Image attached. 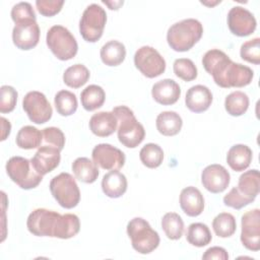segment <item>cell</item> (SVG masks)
<instances>
[{"instance_id": "cell-1", "label": "cell", "mask_w": 260, "mask_h": 260, "mask_svg": "<svg viewBox=\"0 0 260 260\" xmlns=\"http://www.w3.org/2000/svg\"><path fill=\"white\" fill-rule=\"evenodd\" d=\"M202 65L205 71L212 75L214 82L223 88L246 86L252 82L254 76L250 67L233 62L218 49L207 51L202 57Z\"/></svg>"}, {"instance_id": "cell-2", "label": "cell", "mask_w": 260, "mask_h": 260, "mask_svg": "<svg viewBox=\"0 0 260 260\" xmlns=\"http://www.w3.org/2000/svg\"><path fill=\"white\" fill-rule=\"evenodd\" d=\"M29 233L37 237L70 239L80 230V221L76 214H60L54 210L37 208L31 211L26 220Z\"/></svg>"}, {"instance_id": "cell-3", "label": "cell", "mask_w": 260, "mask_h": 260, "mask_svg": "<svg viewBox=\"0 0 260 260\" xmlns=\"http://www.w3.org/2000/svg\"><path fill=\"white\" fill-rule=\"evenodd\" d=\"M260 190V176L259 171L254 169L244 172L238 182V186L231 189V191L223 197L224 205L241 209L244 206L252 203Z\"/></svg>"}, {"instance_id": "cell-4", "label": "cell", "mask_w": 260, "mask_h": 260, "mask_svg": "<svg viewBox=\"0 0 260 260\" xmlns=\"http://www.w3.org/2000/svg\"><path fill=\"white\" fill-rule=\"evenodd\" d=\"M203 26L195 18H187L172 24L167 32V41L176 52L189 51L202 37Z\"/></svg>"}, {"instance_id": "cell-5", "label": "cell", "mask_w": 260, "mask_h": 260, "mask_svg": "<svg viewBox=\"0 0 260 260\" xmlns=\"http://www.w3.org/2000/svg\"><path fill=\"white\" fill-rule=\"evenodd\" d=\"M118 120V139L128 148H135L145 137V130L132 110L126 106L115 107L112 111Z\"/></svg>"}, {"instance_id": "cell-6", "label": "cell", "mask_w": 260, "mask_h": 260, "mask_svg": "<svg viewBox=\"0 0 260 260\" xmlns=\"http://www.w3.org/2000/svg\"><path fill=\"white\" fill-rule=\"evenodd\" d=\"M127 235L133 249L140 254H149L159 245L157 232L142 217H134L128 222Z\"/></svg>"}, {"instance_id": "cell-7", "label": "cell", "mask_w": 260, "mask_h": 260, "mask_svg": "<svg viewBox=\"0 0 260 260\" xmlns=\"http://www.w3.org/2000/svg\"><path fill=\"white\" fill-rule=\"evenodd\" d=\"M47 46L51 52L62 61L75 57L78 45L73 35L62 25H53L49 28L46 37Z\"/></svg>"}, {"instance_id": "cell-8", "label": "cell", "mask_w": 260, "mask_h": 260, "mask_svg": "<svg viewBox=\"0 0 260 260\" xmlns=\"http://www.w3.org/2000/svg\"><path fill=\"white\" fill-rule=\"evenodd\" d=\"M49 187L51 194L60 206L71 209L79 203L80 191L75 179L69 173H61L55 176Z\"/></svg>"}, {"instance_id": "cell-9", "label": "cell", "mask_w": 260, "mask_h": 260, "mask_svg": "<svg viewBox=\"0 0 260 260\" xmlns=\"http://www.w3.org/2000/svg\"><path fill=\"white\" fill-rule=\"evenodd\" d=\"M5 168L9 178L24 190L36 188L43 180V176L36 172L31 161L22 156L10 157Z\"/></svg>"}, {"instance_id": "cell-10", "label": "cell", "mask_w": 260, "mask_h": 260, "mask_svg": "<svg viewBox=\"0 0 260 260\" xmlns=\"http://www.w3.org/2000/svg\"><path fill=\"white\" fill-rule=\"evenodd\" d=\"M106 22L107 13L105 9L92 3L88 5L82 13L79 21V32L84 41L95 43L103 36Z\"/></svg>"}, {"instance_id": "cell-11", "label": "cell", "mask_w": 260, "mask_h": 260, "mask_svg": "<svg viewBox=\"0 0 260 260\" xmlns=\"http://www.w3.org/2000/svg\"><path fill=\"white\" fill-rule=\"evenodd\" d=\"M134 64L148 78L157 77L166 70V60L150 46H142L135 52Z\"/></svg>"}, {"instance_id": "cell-12", "label": "cell", "mask_w": 260, "mask_h": 260, "mask_svg": "<svg viewBox=\"0 0 260 260\" xmlns=\"http://www.w3.org/2000/svg\"><path fill=\"white\" fill-rule=\"evenodd\" d=\"M22 108L28 119L36 124H44L52 118L53 109L46 95L41 91L27 92L22 100Z\"/></svg>"}, {"instance_id": "cell-13", "label": "cell", "mask_w": 260, "mask_h": 260, "mask_svg": "<svg viewBox=\"0 0 260 260\" xmlns=\"http://www.w3.org/2000/svg\"><path fill=\"white\" fill-rule=\"evenodd\" d=\"M241 242L250 251L260 250V210L258 208L247 211L241 219Z\"/></svg>"}, {"instance_id": "cell-14", "label": "cell", "mask_w": 260, "mask_h": 260, "mask_svg": "<svg viewBox=\"0 0 260 260\" xmlns=\"http://www.w3.org/2000/svg\"><path fill=\"white\" fill-rule=\"evenodd\" d=\"M13 44L20 50H30L40 41V27L36 19H24L15 23L12 29Z\"/></svg>"}, {"instance_id": "cell-15", "label": "cell", "mask_w": 260, "mask_h": 260, "mask_svg": "<svg viewBox=\"0 0 260 260\" xmlns=\"http://www.w3.org/2000/svg\"><path fill=\"white\" fill-rule=\"evenodd\" d=\"M91 156L98 167L109 171L121 169L126 160L124 152L109 143L95 145L92 149Z\"/></svg>"}, {"instance_id": "cell-16", "label": "cell", "mask_w": 260, "mask_h": 260, "mask_svg": "<svg viewBox=\"0 0 260 260\" xmlns=\"http://www.w3.org/2000/svg\"><path fill=\"white\" fill-rule=\"evenodd\" d=\"M256 25V18L252 12L242 6H235L228 13V26L235 36L247 37L254 32Z\"/></svg>"}, {"instance_id": "cell-17", "label": "cell", "mask_w": 260, "mask_h": 260, "mask_svg": "<svg viewBox=\"0 0 260 260\" xmlns=\"http://www.w3.org/2000/svg\"><path fill=\"white\" fill-rule=\"evenodd\" d=\"M230 181V173L221 165H209L201 173L203 187L213 194L223 192L228 188Z\"/></svg>"}, {"instance_id": "cell-18", "label": "cell", "mask_w": 260, "mask_h": 260, "mask_svg": "<svg viewBox=\"0 0 260 260\" xmlns=\"http://www.w3.org/2000/svg\"><path fill=\"white\" fill-rule=\"evenodd\" d=\"M60 151L61 150L51 145L40 146L30 159L36 172L42 176H45L46 174L55 170L60 164Z\"/></svg>"}, {"instance_id": "cell-19", "label": "cell", "mask_w": 260, "mask_h": 260, "mask_svg": "<svg viewBox=\"0 0 260 260\" xmlns=\"http://www.w3.org/2000/svg\"><path fill=\"white\" fill-rule=\"evenodd\" d=\"M151 95L156 103L162 106H170L180 99L181 88L175 80L166 78L152 85Z\"/></svg>"}, {"instance_id": "cell-20", "label": "cell", "mask_w": 260, "mask_h": 260, "mask_svg": "<svg viewBox=\"0 0 260 260\" xmlns=\"http://www.w3.org/2000/svg\"><path fill=\"white\" fill-rule=\"evenodd\" d=\"M212 93L210 89L202 84L191 86L186 93V107L193 113H202L211 106Z\"/></svg>"}, {"instance_id": "cell-21", "label": "cell", "mask_w": 260, "mask_h": 260, "mask_svg": "<svg viewBox=\"0 0 260 260\" xmlns=\"http://www.w3.org/2000/svg\"><path fill=\"white\" fill-rule=\"evenodd\" d=\"M180 206L188 216L195 217L200 215L204 209L202 193L193 186L184 188L180 194Z\"/></svg>"}, {"instance_id": "cell-22", "label": "cell", "mask_w": 260, "mask_h": 260, "mask_svg": "<svg viewBox=\"0 0 260 260\" xmlns=\"http://www.w3.org/2000/svg\"><path fill=\"white\" fill-rule=\"evenodd\" d=\"M118 126V120L113 112H99L89 119L90 131L99 137L112 135Z\"/></svg>"}, {"instance_id": "cell-23", "label": "cell", "mask_w": 260, "mask_h": 260, "mask_svg": "<svg viewBox=\"0 0 260 260\" xmlns=\"http://www.w3.org/2000/svg\"><path fill=\"white\" fill-rule=\"evenodd\" d=\"M102 189L108 197L119 198L127 190V179L118 170L110 171L103 177Z\"/></svg>"}, {"instance_id": "cell-24", "label": "cell", "mask_w": 260, "mask_h": 260, "mask_svg": "<svg viewBox=\"0 0 260 260\" xmlns=\"http://www.w3.org/2000/svg\"><path fill=\"white\" fill-rule=\"evenodd\" d=\"M253 157L252 150L245 144L233 145L226 154V162L236 172L245 171L251 164Z\"/></svg>"}, {"instance_id": "cell-25", "label": "cell", "mask_w": 260, "mask_h": 260, "mask_svg": "<svg viewBox=\"0 0 260 260\" xmlns=\"http://www.w3.org/2000/svg\"><path fill=\"white\" fill-rule=\"evenodd\" d=\"M157 131L165 136L177 135L183 126L181 116L174 111H165L158 114L155 121Z\"/></svg>"}, {"instance_id": "cell-26", "label": "cell", "mask_w": 260, "mask_h": 260, "mask_svg": "<svg viewBox=\"0 0 260 260\" xmlns=\"http://www.w3.org/2000/svg\"><path fill=\"white\" fill-rule=\"evenodd\" d=\"M72 171L77 180L86 184L95 182L99 177L98 166L87 157H77L72 162Z\"/></svg>"}, {"instance_id": "cell-27", "label": "cell", "mask_w": 260, "mask_h": 260, "mask_svg": "<svg viewBox=\"0 0 260 260\" xmlns=\"http://www.w3.org/2000/svg\"><path fill=\"white\" fill-rule=\"evenodd\" d=\"M100 55L104 64L108 66H118L125 60L126 49L121 42L112 40L102 47Z\"/></svg>"}, {"instance_id": "cell-28", "label": "cell", "mask_w": 260, "mask_h": 260, "mask_svg": "<svg viewBox=\"0 0 260 260\" xmlns=\"http://www.w3.org/2000/svg\"><path fill=\"white\" fill-rule=\"evenodd\" d=\"M106 100V93L103 87L96 84L86 86L80 93L81 105L84 110L90 112L101 108Z\"/></svg>"}, {"instance_id": "cell-29", "label": "cell", "mask_w": 260, "mask_h": 260, "mask_svg": "<svg viewBox=\"0 0 260 260\" xmlns=\"http://www.w3.org/2000/svg\"><path fill=\"white\" fill-rule=\"evenodd\" d=\"M43 141V133L34 126H23L16 135L15 142L22 149H34L41 146Z\"/></svg>"}, {"instance_id": "cell-30", "label": "cell", "mask_w": 260, "mask_h": 260, "mask_svg": "<svg viewBox=\"0 0 260 260\" xmlns=\"http://www.w3.org/2000/svg\"><path fill=\"white\" fill-rule=\"evenodd\" d=\"M212 236L209 228L202 222L191 223L186 232V240L195 247H204L211 242Z\"/></svg>"}, {"instance_id": "cell-31", "label": "cell", "mask_w": 260, "mask_h": 260, "mask_svg": "<svg viewBox=\"0 0 260 260\" xmlns=\"http://www.w3.org/2000/svg\"><path fill=\"white\" fill-rule=\"evenodd\" d=\"M89 76V70L83 64H74L64 71L63 81L69 87L78 88L87 82Z\"/></svg>"}, {"instance_id": "cell-32", "label": "cell", "mask_w": 260, "mask_h": 260, "mask_svg": "<svg viewBox=\"0 0 260 260\" xmlns=\"http://www.w3.org/2000/svg\"><path fill=\"white\" fill-rule=\"evenodd\" d=\"M224 108L228 114L231 116H242L247 112L249 108V98L243 91H233L226 95L224 100Z\"/></svg>"}, {"instance_id": "cell-33", "label": "cell", "mask_w": 260, "mask_h": 260, "mask_svg": "<svg viewBox=\"0 0 260 260\" xmlns=\"http://www.w3.org/2000/svg\"><path fill=\"white\" fill-rule=\"evenodd\" d=\"M54 104L58 114L64 117L74 114L78 107L76 95L73 92L65 89L56 93L54 98Z\"/></svg>"}, {"instance_id": "cell-34", "label": "cell", "mask_w": 260, "mask_h": 260, "mask_svg": "<svg viewBox=\"0 0 260 260\" xmlns=\"http://www.w3.org/2000/svg\"><path fill=\"white\" fill-rule=\"evenodd\" d=\"M212 229L216 236L220 238H229L236 232V218L232 213L221 212L213 218Z\"/></svg>"}, {"instance_id": "cell-35", "label": "cell", "mask_w": 260, "mask_h": 260, "mask_svg": "<svg viewBox=\"0 0 260 260\" xmlns=\"http://www.w3.org/2000/svg\"><path fill=\"white\" fill-rule=\"evenodd\" d=\"M161 228L170 240H179L184 233V221L176 212H168L161 218Z\"/></svg>"}, {"instance_id": "cell-36", "label": "cell", "mask_w": 260, "mask_h": 260, "mask_svg": "<svg viewBox=\"0 0 260 260\" xmlns=\"http://www.w3.org/2000/svg\"><path fill=\"white\" fill-rule=\"evenodd\" d=\"M139 158L145 167L155 169L159 167L164 160L162 148L158 144L147 143L140 149Z\"/></svg>"}, {"instance_id": "cell-37", "label": "cell", "mask_w": 260, "mask_h": 260, "mask_svg": "<svg viewBox=\"0 0 260 260\" xmlns=\"http://www.w3.org/2000/svg\"><path fill=\"white\" fill-rule=\"evenodd\" d=\"M173 70L175 75L184 81H192L197 77V67L188 58L176 59L173 64Z\"/></svg>"}, {"instance_id": "cell-38", "label": "cell", "mask_w": 260, "mask_h": 260, "mask_svg": "<svg viewBox=\"0 0 260 260\" xmlns=\"http://www.w3.org/2000/svg\"><path fill=\"white\" fill-rule=\"evenodd\" d=\"M241 58L249 63L260 64V39L255 38L245 42L240 50Z\"/></svg>"}, {"instance_id": "cell-39", "label": "cell", "mask_w": 260, "mask_h": 260, "mask_svg": "<svg viewBox=\"0 0 260 260\" xmlns=\"http://www.w3.org/2000/svg\"><path fill=\"white\" fill-rule=\"evenodd\" d=\"M1 101H0V112L2 114L10 113L14 110L17 101V91L10 85H2L0 88Z\"/></svg>"}, {"instance_id": "cell-40", "label": "cell", "mask_w": 260, "mask_h": 260, "mask_svg": "<svg viewBox=\"0 0 260 260\" xmlns=\"http://www.w3.org/2000/svg\"><path fill=\"white\" fill-rule=\"evenodd\" d=\"M43 140L45 145H51L62 150L65 145V136L57 127H47L43 129Z\"/></svg>"}, {"instance_id": "cell-41", "label": "cell", "mask_w": 260, "mask_h": 260, "mask_svg": "<svg viewBox=\"0 0 260 260\" xmlns=\"http://www.w3.org/2000/svg\"><path fill=\"white\" fill-rule=\"evenodd\" d=\"M11 18L16 23L24 19H37L36 13L28 2H19L11 9Z\"/></svg>"}, {"instance_id": "cell-42", "label": "cell", "mask_w": 260, "mask_h": 260, "mask_svg": "<svg viewBox=\"0 0 260 260\" xmlns=\"http://www.w3.org/2000/svg\"><path fill=\"white\" fill-rule=\"evenodd\" d=\"M64 4L63 0H37L36 6L38 11L44 16H54L59 13Z\"/></svg>"}, {"instance_id": "cell-43", "label": "cell", "mask_w": 260, "mask_h": 260, "mask_svg": "<svg viewBox=\"0 0 260 260\" xmlns=\"http://www.w3.org/2000/svg\"><path fill=\"white\" fill-rule=\"evenodd\" d=\"M202 259L204 260H211V259H217V260H228L229 254L225 249L221 247H211L205 251V253L202 255Z\"/></svg>"}, {"instance_id": "cell-44", "label": "cell", "mask_w": 260, "mask_h": 260, "mask_svg": "<svg viewBox=\"0 0 260 260\" xmlns=\"http://www.w3.org/2000/svg\"><path fill=\"white\" fill-rule=\"evenodd\" d=\"M1 127H2V136H1V140L4 141L7 136H9L10 134V130H11V125L10 122L5 119L4 117H1Z\"/></svg>"}, {"instance_id": "cell-45", "label": "cell", "mask_w": 260, "mask_h": 260, "mask_svg": "<svg viewBox=\"0 0 260 260\" xmlns=\"http://www.w3.org/2000/svg\"><path fill=\"white\" fill-rule=\"evenodd\" d=\"M105 4H107V5H109L110 6V9H115V10H117V9H119V7L121 6V5H123V1H119V2H114V4L112 3H110V2H106V1H103Z\"/></svg>"}]
</instances>
